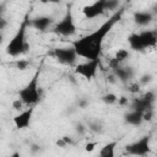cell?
Returning <instances> with one entry per match:
<instances>
[{
    "mask_svg": "<svg viewBox=\"0 0 157 157\" xmlns=\"http://www.w3.org/2000/svg\"><path fill=\"white\" fill-rule=\"evenodd\" d=\"M150 142H151V136L150 135H144L139 140L134 141L130 145L125 146V152L128 155H134V156H146L150 153Z\"/></svg>",
    "mask_w": 157,
    "mask_h": 157,
    "instance_id": "cell-7",
    "label": "cell"
},
{
    "mask_svg": "<svg viewBox=\"0 0 157 157\" xmlns=\"http://www.w3.org/2000/svg\"><path fill=\"white\" fill-rule=\"evenodd\" d=\"M42 4H59L61 0H39Z\"/></svg>",
    "mask_w": 157,
    "mask_h": 157,
    "instance_id": "cell-29",
    "label": "cell"
},
{
    "mask_svg": "<svg viewBox=\"0 0 157 157\" xmlns=\"http://www.w3.org/2000/svg\"><path fill=\"white\" fill-rule=\"evenodd\" d=\"M33 113H34V107L31 105L23 110H21L18 114H16L12 119L16 129L18 130H25V129H28L31 126V123H32V117H33Z\"/></svg>",
    "mask_w": 157,
    "mask_h": 157,
    "instance_id": "cell-9",
    "label": "cell"
},
{
    "mask_svg": "<svg viewBox=\"0 0 157 157\" xmlns=\"http://www.w3.org/2000/svg\"><path fill=\"white\" fill-rule=\"evenodd\" d=\"M107 11V0H96L94 2L82 7V13L87 20H93L102 16Z\"/></svg>",
    "mask_w": 157,
    "mask_h": 157,
    "instance_id": "cell-8",
    "label": "cell"
},
{
    "mask_svg": "<svg viewBox=\"0 0 157 157\" xmlns=\"http://www.w3.org/2000/svg\"><path fill=\"white\" fill-rule=\"evenodd\" d=\"M155 98H156L155 92L148 91V92H146L145 94H142L139 98H132V101L130 103V109H136V110L144 112V110H146L148 108H152Z\"/></svg>",
    "mask_w": 157,
    "mask_h": 157,
    "instance_id": "cell-10",
    "label": "cell"
},
{
    "mask_svg": "<svg viewBox=\"0 0 157 157\" xmlns=\"http://www.w3.org/2000/svg\"><path fill=\"white\" fill-rule=\"evenodd\" d=\"M120 7V0H107V10L114 12Z\"/></svg>",
    "mask_w": 157,
    "mask_h": 157,
    "instance_id": "cell-20",
    "label": "cell"
},
{
    "mask_svg": "<svg viewBox=\"0 0 157 157\" xmlns=\"http://www.w3.org/2000/svg\"><path fill=\"white\" fill-rule=\"evenodd\" d=\"M124 13V6L114 11L98 28H96L93 32L81 37L76 40H70V44L75 48L77 55L80 58H83L86 60H97L101 59L103 43L108 33L112 31V28L120 21L121 16Z\"/></svg>",
    "mask_w": 157,
    "mask_h": 157,
    "instance_id": "cell-1",
    "label": "cell"
},
{
    "mask_svg": "<svg viewBox=\"0 0 157 157\" xmlns=\"http://www.w3.org/2000/svg\"><path fill=\"white\" fill-rule=\"evenodd\" d=\"M54 23L53 17L47 16V15H42V16H37L31 20V27H33L34 29L39 31V32H45L48 31Z\"/></svg>",
    "mask_w": 157,
    "mask_h": 157,
    "instance_id": "cell-11",
    "label": "cell"
},
{
    "mask_svg": "<svg viewBox=\"0 0 157 157\" xmlns=\"http://www.w3.org/2000/svg\"><path fill=\"white\" fill-rule=\"evenodd\" d=\"M31 27V20H29V12H27L20 23L16 33L12 36V38L9 40L6 45V54L16 58L22 54H26L29 49V44L27 43L26 34H27V28Z\"/></svg>",
    "mask_w": 157,
    "mask_h": 157,
    "instance_id": "cell-2",
    "label": "cell"
},
{
    "mask_svg": "<svg viewBox=\"0 0 157 157\" xmlns=\"http://www.w3.org/2000/svg\"><path fill=\"white\" fill-rule=\"evenodd\" d=\"M153 109L152 108H148V109H146V110H144V113H142V119H144V121H151L152 120V118H153Z\"/></svg>",
    "mask_w": 157,
    "mask_h": 157,
    "instance_id": "cell-22",
    "label": "cell"
},
{
    "mask_svg": "<svg viewBox=\"0 0 157 157\" xmlns=\"http://www.w3.org/2000/svg\"><path fill=\"white\" fill-rule=\"evenodd\" d=\"M101 65V59L97 60H86L83 63H77L74 66V71L76 75L83 77L85 80H93L97 75L98 67Z\"/></svg>",
    "mask_w": 157,
    "mask_h": 157,
    "instance_id": "cell-6",
    "label": "cell"
},
{
    "mask_svg": "<svg viewBox=\"0 0 157 157\" xmlns=\"http://www.w3.org/2000/svg\"><path fill=\"white\" fill-rule=\"evenodd\" d=\"M142 113H144V112H141V110L130 109V110L125 114L124 120H125V123L129 124V125L139 126V125H141V123L144 121V119H142Z\"/></svg>",
    "mask_w": 157,
    "mask_h": 157,
    "instance_id": "cell-14",
    "label": "cell"
},
{
    "mask_svg": "<svg viewBox=\"0 0 157 157\" xmlns=\"http://www.w3.org/2000/svg\"><path fill=\"white\" fill-rule=\"evenodd\" d=\"M63 139L65 140L66 145H72V144H74V141H72V140H71V139H70L69 136H63Z\"/></svg>",
    "mask_w": 157,
    "mask_h": 157,
    "instance_id": "cell-30",
    "label": "cell"
},
{
    "mask_svg": "<svg viewBox=\"0 0 157 157\" xmlns=\"http://www.w3.org/2000/svg\"><path fill=\"white\" fill-rule=\"evenodd\" d=\"M39 77H40V67L36 70V72L33 74V76L29 78V81L18 90L17 94L18 98L27 105H36L39 103L40 98H42V93H40V86H39Z\"/></svg>",
    "mask_w": 157,
    "mask_h": 157,
    "instance_id": "cell-3",
    "label": "cell"
},
{
    "mask_svg": "<svg viewBox=\"0 0 157 157\" xmlns=\"http://www.w3.org/2000/svg\"><path fill=\"white\" fill-rule=\"evenodd\" d=\"M118 104L119 105H121V107H125V105H130V103H129V99L126 98V97H119L118 98Z\"/></svg>",
    "mask_w": 157,
    "mask_h": 157,
    "instance_id": "cell-26",
    "label": "cell"
},
{
    "mask_svg": "<svg viewBox=\"0 0 157 157\" xmlns=\"http://www.w3.org/2000/svg\"><path fill=\"white\" fill-rule=\"evenodd\" d=\"M140 87H141L140 82H134V83L129 85L128 91H129V92H131V93H136V92H139V91H140Z\"/></svg>",
    "mask_w": 157,
    "mask_h": 157,
    "instance_id": "cell-23",
    "label": "cell"
},
{
    "mask_svg": "<svg viewBox=\"0 0 157 157\" xmlns=\"http://www.w3.org/2000/svg\"><path fill=\"white\" fill-rule=\"evenodd\" d=\"M13 65L16 66V69H18V70H26L29 65H31V63L28 61V60H16L15 63H13Z\"/></svg>",
    "mask_w": 157,
    "mask_h": 157,
    "instance_id": "cell-21",
    "label": "cell"
},
{
    "mask_svg": "<svg viewBox=\"0 0 157 157\" xmlns=\"http://www.w3.org/2000/svg\"><path fill=\"white\" fill-rule=\"evenodd\" d=\"M129 56H130V53H129V50H126V49H124V48H120V49H118L117 52H115V55H114V58L121 64L123 61H125V60H128L129 59Z\"/></svg>",
    "mask_w": 157,
    "mask_h": 157,
    "instance_id": "cell-18",
    "label": "cell"
},
{
    "mask_svg": "<svg viewBox=\"0 0 157 157\" xmlns=\"http://www.w3.org/2000/svg\"><path fill=\"white\" fill-rule=\"evenodd\" d=\"M97 146V142H87L85 145V151L86 152H92Z\"/></svg>",
    "mask_w": 157,
    "mask_h": 157,
    "instance_id": "cell-25",
    "label": "cell"
},
{
    "mask_svg": "<svg viewBox=\"0 0 157 157\" xmlns=\"http://www.w3.org/2000/svg\"><path fill=\"white\" fill-rule=\"evenodd\" d=\"M50 31L54 34L60 36V37H71V36H74L76 33V25H75V20H74L71 6H67L63 18L59 22H56L52 27Z\"/></svg>",
    "mask_w": 157,
    "mask_h": 157,
    "instance_id": "cell-4",
    "label": "cell"
},
{
    "mask_svg": "<svg viewBox=\"0 0 157 157\" xmlns=\"http://www.w3.org/2000/svg\"><path fill=\"white\" fill-rule=\"evenodd\" d=\"M118 146V141H110L105 144L98 152L101 157H114L115 156V148Z\"/></svg>",
    "mask_w": 157,
    "mask_h": 157,
    "instance_id": "cell-17",
    "label": "cell"
},
{
    "mask_svg": "<svg viewBox=\"0 0 157 157\" xmlns=\"http://www.w3.org/2000/svg\"><path fill=\"white\" fill-rule=\"evenodd\" d=\"M132 18L137 26L144 27V26L150 25L153 21V12H151V11H136V12H134Z\"/></svg>",
    "mask_w": 157,
    "mask_h": 157,
    "instance_id": "cell-13",
    "label": "cell"
},
{
    "mask_svg": "<svg viewBox=\"0 0 157 157\" xmlns=\"http://www.w3.org/2000/svg\"><path fill=\"white\" fill-rule=\"evenodd\" d=\"M142 39L145 49H155L157 47V31L153 29H145L139 32Z\"/></svg>",
    "mask_w": 157,
    "mask_h": 157,
    "instance_id": "cell-12",
    "label": "cell"
},
{
    "mask_svg": "<svg viewBox=\"0 0 157 157\" xmlns=\"http://www.w3.org/2000/svg\"><path fill=\"white\" fill-rule=\"evenodd\" d=\"M23 105H26L20 98H17V99H15L13 102H12V107H13V109H16V110H21L22 108H23Z\"/></svg>",
    "mask_w": 157,
    "mask_h": 157,
    "instance_id": "cell-24",
    "label": "cell"
},
{
    "mask_svg": "<svg viewBox=\"0 0 157 157\" xmlns=\"http://www.w3.org/2000/svg\"><path fill=\"white\" fill-rule=\"evenodd\" d=\"M87 104H88L87 101H81V102H80V107H81V108H85Z\"/></svg>",
    "mask_w": 157,
    "mask_h": 157,
    "instance_id": "cell-31",
    "label": "cell"
},
{
    "mask_svg": "<svg viewBox=\"0 0 157 157\" xmlns=\"http://www.w3.org/2000/svg\"><path fill=\"white\" fill-rule=\"evenodd\" d=\"M56 145H58L59 147H65V146H67V145H66V142H65V140H64L63 137H60V139L56 141Z\"/></svg>",
    "mask_w": 157,
    "mask_h": 157,
    "instance_id": "cell-28",
    "label": "cell"
},
{
    "mask_svg": "<svg viewBox=\"0 0 157 157\" xmlns=\"http://www.w3.org/2000/svg\"><path fill=\"white\" fill-rule=\"evenodd\" d=\"M101 99H102L103 103H105V104H108V105L115 104V103L118 102V97H117V94H115V93H112V92H108V93L103 94V96L101 97Z\"/></svg>",
    "mask_w": 157,
    "mask_h": 157,
    "instance_id": "cell-19",
    "label": "cell"
},
{
    "mask_svg": "<svg viewBox=\"0 0 157 157\" xmlns=\"http://www.w3.org/2000/svg\"><path fill=\"white\" fill-rule=\"evenodd\" d=\"M151 77H152L151 75H144V76H142L140 80H139L140 85H141V86H142V85H146L147 82H150V81H151Z\"/></svg>",
    "mask_w": 157,
    "mask_h": 157,
    "instance_id": "cell-27",
    "label": "cell"
},
{
    "mask_svg": "<svg viewBox=\"0 0 157 157\" xmlns=\"http://www.w3.org/2000/svg\"><path fill=\"white\" fill-rule=\"evenodd\" d=\"M128 43H129L130 49L134 50V52H144V50H145L142 39H141V37H140V33H137V32H132V33L129 34V37H128Z\"/></svg>",
    "mask_w": 157,
    "mask_h": 157,
    "instance_id": "cell-15",
    "label": "cell"
},
{
    "mask_svg": "<svg viewBox=\"0 0 157 157\" xmlns=\"http://www.w3.org/2000/svg\"><path fill=\"white\" fill-rule=\"evenodd\" d=\"M113 72L114 75L123 82H126L129 81L130 78H132L134 76V70L131 67H121V66H118L115 69H113Z\"/></svg>",
    "mask_w": 157,
    "mask_h": 157,
    "instance_id": "cell-16",
    "label": "cell"
},
{
    "mask_svg": "<svg viewBox=\"0 0 157 157\" xmlns=\"http://www.w3.org/2000/svg\"><path fill=\"white\" fill-rule=\"evenodd\" d=\"M50 55L54 56V59L65 66H75L77 64V59L80 58L75 50V48L70 44V47H56L53 48V50L50 52Z\"/></svg>",
    "mask_w": 157,
    "mask_h": 157,
    "instance_id": "cell-5",
    "label": "cell"
}]
</instances>
